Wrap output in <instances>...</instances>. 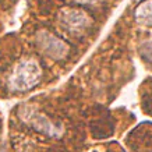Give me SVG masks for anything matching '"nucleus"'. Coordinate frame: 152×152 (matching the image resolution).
<instances>
[{
    "label": "nucleus",
    "instance_id": "obj_6",
    "mask_svg": "<svg viewBox=\"0 0 152 152\" xmlns=\"http://www.w3.org/2000/svg\"><path fill=\"white\" fill-rule=\"evenodd\" d=\"M75 3H80V4H94V3H96L99 0H74Z\"/></svg>",
    "mask_w": 152,
    "mask_h": 152
},
{
    "label": "nucleus",
    "instance_id": "obj_5",
    "mask_svg": "<svg viewBox=\"0 0 152 152\" xmlns=\"http://www.w3.org/2000/svg\"><path fill=\"white\" fill-rule=\"evenodd\" d=\"M34 129L35 130H39V131H42V133L45 134H53V127H52V124L48 121L43 116H38V117H35V120H34Z\"/></svg>",
    "mask_w": 152,
    "mask_h": 152
},
{
    "label": "nucleus",
    "instance_id": "obj_2",
    "mask_svg": "<svg viewBox=\"0 0 152 152\" xmlns=\"http://www.w3.org/2000/svg\"><path fill=\"white\" fill-rule=\"evenodd\" d=\"M37 42H38V46L41 48V50L45 55L53 57V59L64 57L67 50H69L67 45L61 39H59L57 37L52 35V34L46 32V31H41L38 34Z\"/></svg>",
    "mask_w": 152,
    "mask_h": 152
},
{
    "label": "nucleus",
    "instance_id": "obj_3",
    "mask_svg": "<svg viewBox=\"0 0 152 152\" xmlns=\"http://www.w3.org/2000/svg\"><path fill=\"white\" fill-rule=\"evenodd\" d=\"M60 23L67 28L70 32H78L83 31L89 25V18L84 11L75 9H64L60 13Z\"/></svg>",
    "mask_w": 152,
    "mask_h": 152
},
{
    "label": "nucleus",
    "instance_id": "obj_1",
    "mask_svg": "<svg viewBox=\"0 0 152 152\" xmlns=\"http://www.w3.org/2000/svg\"><path fill=\"white\" fill-rule=\"evenodd\" d=\"M41 80V67L34 60H24L15 66L11 77L10 87L14 91H28L39 83Z\"/></svg>",
    "mask_w": 152,
    "mask_h": 152
},
{
    "label": "nucleus",
    "instance_id": "obj_4",
    "mask_svg": "<svg viewBox=\"0 0 152 152\" xmlns=\"http://www.w3.org/2000/svg\"><path fill=\"white\" fill-rule=\"evenodd\" d=\"M135 20L137 23L145 27H152V0L142 1L135 9Z\"/></svg>",
    "mask_w": 152,
    "mask_h": 152
}]
</instances>
